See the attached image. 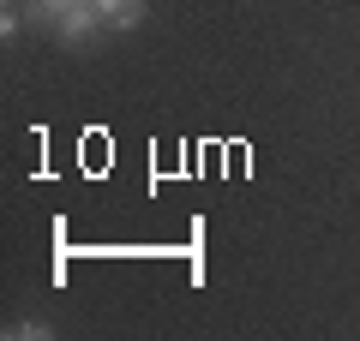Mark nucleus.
<instances>
[{"instance_id":"1","label":"nucleus","mask_w":360,"mask_h":341,"mask_svg":"<svg viewBox=\"0 0 360 341\" xmlns=\"http://www.w3.org/2000/svg\"><path fill=\"white\" fill-rule=\"evenodd\" d=\"M103 30H139L144 25V0H96Z\"/></svg>"},{"instance_id":"4","label":"nucleus","mask_w":360,"mask_h":341,"mask_svg":"<svg viewBox=\"0 0 360 341\" xmlns=\"http://www.w3.org/2000/svg\"><path fill=\"white\" fill-rule=\"evenodd\" d=\"M6 335H25V341H42V335H49V323H13V329H6Z\"/></svg>"},{"instance_id":"3","label":"nucleus","mask_w":360,"mask_h":341,"mask_svg":"<svg viewBox=\"0 0 360 341\" xmlns=\"http://www.w3.org/2000/svg\"><path fill=\"white\" fill-rule=\"evenodd\" d=\"M25 18H30V13H18L13 0H6V6H0V36L13 42V36H18V30H25Z\"/></svg>"},{"instance_id":"2","label":"nucleus","mask_w":360,"mask_h":341,"mask_svg":"<svg viewBox=\"0 0 360 341\" xmlns=\"http://www.w3.org/2000/svg\"><path fill=\"white\" fill-rule=\"evenodd\" d=\"M66 6H78V0H25V13L37 18V25H49V30H54V18H60Z\"/></svg>"}]
</instances>
